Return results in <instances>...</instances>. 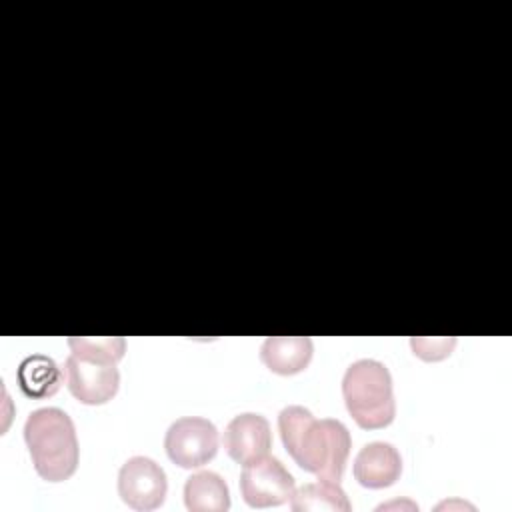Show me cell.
I'll use <instances>...</instances> for the list:
<instances>
[{"label":"cell","instance_id":"6da1fadb","mask_svg":"<svg viewBox=\"0 0 512 512\" xmlns=\"http://www.w3.org/2000/svg\"><path fill=\"white\" fill-rule=\"evenodd\" d=\"M282 444L292 460L320 480L340 482L348 454L350 432L340 420L314 418L304 406H288L278 416Z\"/></svg>","mask_w":512,"mask_h":512},{"label":"cell","instance_id":"7a4b0ae2","mask_svg":"<svg viewBox=\"0 0 512 512\" xmlns=\"http://www.w3.org/2000/svg\"><path fill=\"white\" fill-rule=\"evenodd\" d=\"M24 440L40 478L68 480L78 468V440L72 418L60 408H38L24 424Z\"/></svg>","mask_w":512,"mask_h":512},{"label":"cell","instance_id":"3957f363","mask_svg":"<svg viewBox=\"0 0 512 512\" xmlns=\"http://www.w3.org/2000/svg\"><path fill=\"white\" fill-rule=\"evenodd\" d=\"M342 396L354 422L364 430L386 428L396 416L392 378L376 360H356L342 378Z\"/></svg>","mask_w":512,"mask_h":512},{"label":"cell","instance_id":"277c9868","mask_svg":"<svg viewBox=\"0 0 512 512\" xmlns=\"http://www.w3.org/2000/svg\"><path fill=\"white\" fill-rule=\"evenodd\" d=\"M164 448L168 458L180 468H198L216 456L218 430L206 418L184 416L168 428Z\"/></svg>","mask_w":512,"mask_h":512},{"label":"cell","instance_id":"5b68a950","mask_svg":"<svg viewBox=\"0 0 512 512\" xmlns=\"http://www.w3.org/2000/svg\"><path fill=\"white\" fill-rule=\"evenodd\" d=\"M294 478L274 456H262L244 464L240 474V494L252 508L280 506L294 494Z\"/></svg>","mask_w":512,"mask_h":512},{"label":"cell","instance_id":"8992f818","mask_svg":"<svg viewBox=\"0 0 512 512\" xmlns=\"http://www.w3.org/2000/svg\"><path fill=\"white\" fill-rule=\"evenodd\" d=\"M168 482L160 464L146 456L128 458L118 472V496L134 510H156L166 498Z\"/></svg>","mask_w":512,"mask_h":512},{"label":"cell","instance_id":"52a82bcc","mask_svg":"<svg viewBox=\"0 0 512 512\" xmlns=\"http://www.w3.org/2000/svg\"><path fill=\"white\" fill-rule=\"evenodd\" d=\"M64 378L70 394L82 404H106L118 392L120 374L116 364L96 362L70 354L64 362Z\"/></svg>","mask_w":512,"mask_h":512},{"label":"cell","instance_id":"ba28073f","mask_svg":"<svg viewBox=\"0 0 512 512\" xmlns=\"http://www.w3.org/2000/svg\"><path fill=\"white\" fill-rule=\"evenodd\" d=\"M222 444L234 462L242 466L250 464L270 452L272 448L270 424L264 416L254 412L238 414L224 428Z\"/></svg>","mask_w":512,"mask_h":512},{"label":"cell","instance_id":"9c48e42d","mask_svg":"<svg viewBox=\"0 0 512 512\" xmlns=\"http://www.w3.org/2000/svg\"><path fill=\"white\" fill-rule=\"evenodd\" d=\"M354 478L364 488H388L402 474V458L388 442H370L354 458Z\"/></svg>","mask_w":512,"mask_h":512},{"label":"cell","instance_id":"30bf717a","mask_svg":"<svg viewBox=\"0 0 512 512\" xmlns=\"http://www.w3.org/2000/svg\"><path fill=\"white\" fill-rule=\"evenodd\" d=\"M312 352L314 346L308 336H270L260 346V360L270 372L292 376L306 370Z\"/></svg>","mask_w":512,"mask_h":512},{"label":"cell","instance_id":"8fae6325","mask_svg":"<svg viewBox=\"0 0 512 512\" xmlns=\"http://www.w3.org/2000/svg\"><path fill=\"white\" fill-rule=\"evenodd\" d=\"M184 504L190 512H226L230 508L228 484L216 472H196L186 478Z\"/></svg>","mask_w":512,"mask_h":512},{"label":"cell","instance_id":"7c38bea8","mask_svg":"<svg viewBox=\"0 0 512 512\" xmlns=\"http://www.w3.org/2000/svg\"><path fill=\"white\" fill-rule=\"evenodd\" d=\"M62 378L64 372L52 358L44 354H32L24 358L18 366L20 390L34 400L54 396L62 384Z\"/></svg>","mask_w":512,"mask_h":512},{"label":"cell","instance_id":"4fadbf2b","mask_svg":"<svg viewBox=\"0 0 512 512\" xmlns=\"http://www.w3.org/2000/svg\"><path fill=\"white\" fill-rule=\"evenodd\" d=\"M290 508L294 512H306V510L348 512L352 506L338 482L318 478V482H310L294 490V494L290 496Z\"/></svg>","mask_w":512,"mask_h":512},{"label":"cell","instance_id":"5bb4252c","mask_svg":"<svg viewBox=\"0 0 512 512\" xmlns=\"http://www.w3.org/2000/svg\"><path fill=\"white\" fill-rule=\"evenodd\" d=\"M70 354L116 364L126 352V340L122 336H108V338H84V336H70L68 338Z\"/></svg>","mask_w":512,"mask_h":512},{"label":"cell","instance_id":"9a60e30c","mask_svg":"<svg viewBox=\"0 0 512 512\" xmlns=\"http://www.w3.org/2000/svg\"><path fill=\"white\" fill-rule=\"evenodd\" d=\"M414 354H418L424 360H440L448 356L456 344L454 338H412L410 340Z\"/></svg>","mask_w":512,"mask_h":512}]
</instances>
